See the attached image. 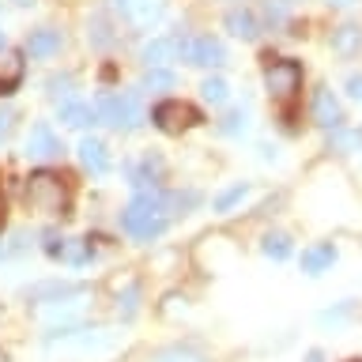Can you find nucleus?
Masks as SVG:
<instances>
[{
  "mask_svg": "<svg viewBox=\"0 0 362 362\" xmlns=\"http://www.w3.org/2000/svg\"><path fill=\"white\" fill-rule=\"evenodd\" d=\"M177 57V38H155L144 45V61L147 68H163L166 61H174Z\"/></svg>",
  "mask_w": 362,
  "mask_h": 362,
  "instance_id": "16",
  "label": "nucleus"
},
{
  "mask_svg": "<svg viewBox=\"0 0 362 362\" xmlns=\"http://www.w3.org/2000/svg\"><path fill=\"white\" fill-rule=\"evenodd\" d=\"M68 87H72V79H68V76H53V79H49V90H53V98L68 95Z\"/></svg>",
  "mask_w": 362,
  "mask_h": 362,
  "instance_id": "27",
  "label": "nucleus"
},
{
  "mask_svg": "<svg viewBox=\"0 0 362 362\" xmlns=\"http://www.w3.org/2000/svg\"><path fill=\"white\" fill-rule=\"evenodd\" d=\"M27 155L30 158H38V163H45V158H57L61 155V140L53 136L49 124H34V129L27 132Z\"/></svg>",
  "mask_w": 362,
  "mask_h": 362,
  "instance_id": "6",
  "label": "nucleus"
},
{
  "mask_svg": "<svg viewBox=\"0 0 362 362\" xmlns=\"http://www.w3.org/2000/svg\"><path fill=\"white\" fill-rule=\"evenodd\" d=\"M260 249H264V257H272V260H287L291 257V238L287 234H268Z\"/></svg>",
  "mask_w": 362,
  "mask_h": 362,
  "instance_id": "20",
  "label": "nucleus"
},
{
  "mask_svg": "<svg viewBox=\"0 0 362 362\" xmlns=\"http://www.w3.org/2000/svg\"><path fill=\"white\" fill-rule=\"evenodd\" d=\"M61 257H64V260H72V264H83V260L90 257V245H87V242H64Z\"/></svg>",
  "mask_w": 362,
  "mask_h": 362,
  "instance_id": "23",
  "label": "nucleus"
},
{
  "mask_svg": "<svg viewBox=\"0 0 362 362\" xmlns=\"http://www.w3.org/2000/svg\"><path fill=\"white\" fill-rule=\"evenodd\" d=\"M310 362H321V351H310Z\"/></svg>",
  "mask_w": 362,
  "mask_h": 362,
  "instance_id": "31",
  "label": "nucleus"
},
{
  "mask_svg": "<svg viewBox=\"0 0 362 362\" xmlns=\"http://www.w3.org/2000/svg\"><path fill=\"white\" fill-rule=\"evenodd\" d=\"M8 121H11V113H8V110H0V140L8 136Z\"/></svg>",
  "mask_w": 362,
  "mask_h": 362,
  "instance_id": "30",
  "label": "nucleus"
},
{
  "mask_svg": "<svg viewBox=\"0 0 362 362\" xmlns=\"http://www.w3.org/2000/svg\"><path fill=\"white\" fill-rule=\"evenodd\" d=\"M27 204L34 211H45V215H61L64 204H68V189L64 181L49 174V170H34L27 177Z\"/></svg>",
  "mask_w": 362,
  "mask_h": 362,
  "instance_id": "2",
  "label": "nucleus"
},
{
  "mask_svg": "<svg viewBox=\"0 0 362 362\" xmlns=\"http://www.w3.org/2000/svg\"><path fill=\"white\" fill-rule=\"evenodd\" d=\"M23 79V57L11 49H0V95H11Z\"/></svg>",
  "mask_w": 362,
  "mask_h": 362,
  "instance_id": "14",
  "label": "nucleus"
},
{
  "mask_svg": "<svg viewBox=\"0 0 362 362\" xmlns=\"http://www.w3.org/2000/svg\"><path fill=\"white\" fill-rule=\"evenodd\" d=\"M332 4H351V0H332Z\"/></svg>",
  "mask_w": 362,
  "mask_h": 362,
  "instance_id": "33",
  "label": "nucleus"
},
{
  "mask_svg": "<svg viewBox=\"0 0 362 362\" xmlns=\"http://www.w3.org/2000/svg\"><path fill=\"white\" fill-rule=\"evenodd\" d=\"M313 121L321 124V129H339V121H344V110H339V102L328 87H321L313 95Z\"/></svg>",
  "mask_w": 362,
  "mask_h": 362,
  "instance_id": "7",
  "label": "nucleus"
},
{
  "mask_svg": "<svg viewBox=\"0 0 362 362\" xmlns=\"http://www.w3.org/2000/svg\"><path fill=\"white\" fill-rule=\"evenodd\" d=\"M245 129H249V117H245L242 110H234V113H226V117H223V132L226 136H238V132H245Z\"/></svg>",
  "mask_w": 362,
  "mask_h": 362,
  "instance_id": "24",
  "label": "nucleus"
},
{
  "mask_svg": "<svg viewBox=\"0 0 362 362\" xmlns=\"http://www.w3.org/2000/svg\"><path fill=\"white\" fill-rule=\"evenodd\" d=\"M223 27L234 34V38H242V42H253L260 27H257V16L253 11H245V8H234V11H226V19H223Z\"/></svg>",
  "mask_w": 362,
  "mask_h": 362,
  "instance_id": "13",
  "label": "nucleus"
},
{
  "mask_svg": "<svg viewBox=\"0 0 362 362\" xmlns=\"http://www.w3.org/2000/svg\"><path fill=\"white\" fill-rule=\"evenodd\" d=\"M151 117H155V124H158V129H163L166 136H177V132L192 129V124L200 121V113H197V106H189V102L170 98V102H158Z\"/></svg>",
  "mask_w": 362,
  "mask_h": 362,
  "instance_id": "5",
  "label": "nucleus"
},
{
  "mask_svg": "<svg viewBox=\"0 0 362 362\" xmlns=\"http://www.w3.org/2000/svg\"><path fill=\"white\" fill-rule=\"evenodd\" d=\"M170 208H174V200L163 197V192H155V189H147V192H140V197L129 204V208H124L121 226L132 238H140V242H151V238H158L166 230L170 215H174Z\"/></svg>",
  "mask_w": 362,
  "mask_h": 362,
  "instance_id": "1",
  "label": "nucleus"
},
{
  "mask_svg": "<svg viewBox=\"0 0 362 362\" xmlns=\"http://www.w3.org/2000/svg\"><path fill=\"white\" fill-rule=\"evenodd\" d=\"M57 49H61V30H34L27 38V53L30 57H53Z\"/></svg>",
  "mask_w": 362,
  "mask_h": 362,
  "instance_id": "17",
  "label": "nucleus"
},
{
  "mask_svg": "<svg viewBox=\"0 0 362 362\" xmlns=\"http://www.w3.org/2000/svg\"><path fill=\"white\" fill-rule=\"evenodd\" d=\"M79 158H83V166L90 170V174H106V170H110L106 144H102V140H90V136L79 144Z\"/></svg>",
  "mask_w": 362,
  "mask_h": 362,
  "instance_id": "15",
  "label": "nucleus"
},
{
  "mask_svg": "<svg viewBox=\"0 0 362 362\" xmlns=\"http://www.w3.org/2000/svg\"><path fill=\"white\" fill-rule=\"evenodd\" d=\"M283 4H287V0H268L264 4V16H268L272 27H283V23H287V8Z\"/></svg>",
  "mask_w": 362,
  "mask_h": 362,
  "instance_id": "25",
  "label": "nucleus"
},
{
  "mask_svg": "<svg viewBox=\"0 0 362 362\" xmlns=\"http://www.w3.org/2000/svg\"><path fill=\"white\" fill-rule=\"evenodd\" d=\"M362 45V30L355 27V23H344L336 34H332V49L339 53V57H351Z\"/></svg>",
  "mask_w": 362,
  "mask_h": 362,
  "instance_id": "18",
  "label": "nucleus"
},
{
  "mask_svg": "<svg viewBox=\"0 0 362 362\" xmlns=\"http://www.w3.org/2000/svg\"><path fill=\"white\" fill-rule=\"evenodd\" d=\"M355 362H358V358H355Z\"/></svg>",
  "mask_w": 362,
  "mask_h": 362,
  "instance_id": "37",
  "label": "nucleus"
},
{
  "mask_svg": "<svg viewBox=\"0 0 362 362\" xmlns=\"http://www.w3.org/2000/svg\"><path fill=\"white\" fill-rule=\"evenodd\" d=\"M200 95L208 98L211 106H223L226 95H230V87H226V79H223V76H208V79L200 83Z\"/></svg>",
  "mask_w": 362,
  "mask_h": 362,
  "instance_id": "19",
  "label": "nucleus"
},
{
  "mask_svg": "<svg viewBox=\"0 0 362 362\" xmlns=\"http://www.w3.org/2000/svg\"><path fill=\"white\" fill-rule=\"evenodd\" d=\"M87 287L83 283H38V287H30L27 291V298H34V302H64V298H76V294H83Z\"/></svg>",
  "mask_w": 362,
  "mask_h": 362,
  "instance_id": "12",
  "label": "nucleus"
},
{
  "mask_svg": "<svg viewBox=\"0 0 362 362\" xmlns=\"http://www.w3.org/2000/svg\"><path fill=\"white\" fill-rule=\"evenodd\" d=\"M136 298H140V291L129 287V294H124V317H132V313H136Z\"/></svg>",
  "mask_w": 362,
  "mask_h": 362,
  "instance_id": "28",
  "label": "nucleus"
},
{
  "mask_svg": "<svg viewBox=\"0 0 362 362\" xmlns=\"http://www.w3.org/2000/svg\"><path fill=\"white\" fill-rule=\"evenodd\" d=\"M245 197H249V185H230L226 192H219V197H215V211H230V208H238Z\"/></svg>",
  "mask_w": 362,
  "mask_h": 362,
  "instance_id": "22",
  "label": "nucleus"
},
{
  "mask_svg": "<svg viewBox=\"0 0 362 362\" xmlns=\"http://www.w3.org/2000/svg\"><path fill=\"white\" fill-rule=\"evenodd\" d=\"M57 117H61L68 129H87V124H95V106L76 102V98H64L61 106H57Z\"/></svg>",
  "mask_w": 362,
  "mask_h": 362,
  "instance_id": "11",
  "label": "nucleus"
},
{
  "mask_svg": "<svg viewBox=\"0 0 362 362\" xmlns=\"http://www.w3.org/2000/svg\"><path fill=\"white\" fill-rule=\"evenodd\" d=\"M332 264H336V245L332 242L302 249V272H310V276H321V272H328Z\"/></svg>",
  "mask_w": 362,
  "mask_h": 362,
  "instance_id": "10",
  "label": "nucleus"
},
{
  "mask_svg": "<svg viewBox=\"0 0 362 362\" xmlns=\"http://www.w3.org/2000/svg\"><path fill=\"white\" fill-rule=\"evenodd\" d=\"M90 27H95V45H110V30H106V19L95 16L90 19Z\"/></svg>",
  "mask_w": 362,
  "mask_h": 362,
  "instance_id": "26",
  "label": "nucleus"
},
{
  "mask_svg": "<svg viewBox=\"0 0 362 362\" xmlns=\"http://www.w3.org/2000/svg\"><path fill=\"white\" fill-rule=\"evenodd\" d=\"M170 87H174V72L170 68H147L144 90H170Z\"/></svg>",
  "mask_w": 362,
  "mask_h": 362,
  "instance_id": "21",
  "label": "nucleus"
},
{
  "mask_svg": "<svg viewBox=\"0 0 362 362\" xmlns=\"http://www.w3.org/2000/svg\"><path fill=\"white\" fill-rule=\"evenodd\" d=\"M121 16H129L136 27H151L163 16V0H117Z\"/></svg>",
  "mask_w": 362,
  "mask_h": 362,
  "instance_id": "9",
  "label": "nucleus"
},
{
  "mask_svg": "<svg viewBox=\"0 0 362 362\" xmlns=\"http://www.w3.org/2000/svg\"><path fill=\"white\" fill-rule=\"evenodd\" d=\"M0 362H8V355H4V351H0Z\"/></svg>",
  "mask_w": 362,
  "mask_h": 362,
  "instance_id": "34",
  "label": "nucleus"
},
{
  "mask_svg": "<svg viewBox=\"0 0 362 362\" xmlns=\"http://www.w3.org/2000/svg\"><path fill=\"white\" fill-rule=\"evenodd\" d=\"M0 257H4V242H0Z\"/></svg>",
  "mask_w": 362,
  "mask_h": 362,
  "instance_id": "35",
  "label": "nucleus"
},
{
  "mask_svg": "<svg viewBox=\"0 0 362 362\" xmlns=\"http://www.w3.org/2000/svg\"><path fill=\"white\" fill-rule=\"evenodd\" d=\"M287 4H294V0H287Z\"/></svg>",
  "mask_w": 362,
  "mask_h": 362,
  "instance_id": "36",
  "label": "nucleus"
},
{
  "mask_svg": "<svg viewBox=\"0 0 362 362\" xmlns=\"http://www.w3.org/2000/svg\"><path fill=\"white\" fill-rule=\"evenodd\" d=\"M0 49H4V30H0Z\"/></svg>",
  "mask_w": 362,
  "mask_h": 362,
  "instance_id": "32",
  "label": "nucleus"
},
{
  "mask_svg": "<svg viewBox=\"0 0 362 362\" xmlns=\"http://www.w3.org/2000/svg\"><path fill=\"white\" fill-rule=\"evenodd\" d=\"M347 95L362 102V76H351V79H347Z\"/></svg>",
  "mask_w": 362,
  "mask_h": 362,
  "instance_id": "29",
  "label": "nucleus"
},
{
  "mask_svg": "<svg viewBox=\"0 0 362 362\" xmlns=\"http://www.w3.org/2000/svg\"><path fill=\"white\" fill-rule=\"evenodd\" d=\"M264 87L268 95L279 102V106H291L294 95L302 90V68L298 61H272L268 72H264Z\"/></svg>",
  "mask_w": 362,
  "mask_h": 362,
  "instance_id": "3",
  "label": "nucleus"
},
{
  "mask_svg": "<svg viewBox=\"0 0 362 362\" xmlns=\"http://www.w3.org/2000/svg\"><path fill=\"white\" fill-rule=\"evenodd\" d=\"M144 124V106L140 95L129 90V95H117V113H113V129H140Z\"/></svg>",
  "mask_w": 362,
  "mask_h": 362,
  "instance_id": "8",
  "label": "nucleus"
},
{
  "mask_svg": "<svg viewBox=\"0 0 362 362\" xmlns=\"http://www.w3.org/2000/svg\"><path fill=\"white\" fill-rule=\"evenodd\" d=\"M177 53L185 57L189 64H197V68H223L226 64V49H223V42H215V38H177Z\"/></svg>",
  "mask_w": 362,
  "mask_h": 362,
  "instance_id": "4",
  "label": "nucleus"
}]
</instances>
